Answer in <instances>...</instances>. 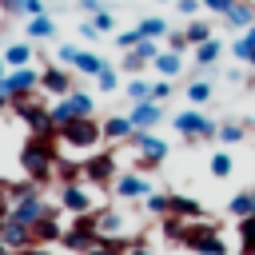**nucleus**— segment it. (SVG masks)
Returning <instances> with one entry per match:
<instances>
[{"mask_svg": "<svg viewBox=\"0 0 255 255\" xmlns=\"http://www.w3.org/2000/svg\"><path fill=\"white\" fill-rule=\"evenodd\" d=\"M56 147H52V139L48 135H32V139H24V147H20V167H24V175L32 179V183H48L52 175H56Z\"/></svg>", "mask_w": 255, "mask_h": 255, "instance_id": "obj_1", "label": "nucleus"}, {"mask_svg": "<svg viewBox=\"0 0 255 255\" xmlns=\"http://www.w3.org/2000/svg\"><path fill=\"white\" fill-rule=\"evenodd\" d=\"M187 251H195V255H227V243L219 239V227L215 223H199V219H191L187 227H183V239H179Z\"/></svg>", "mask_w": 255, "mask_h": 255, "instance_id": "obj_2", "label": "nucleus"}, {"mask_svg": "<svg viewBox=\"0 0 255 255\" xmlns=\"http://www.w3.org/2000/svg\"><path fill=\"white\" fill-rule=\"evenodd\" d=\"M60 139L76 151H92L100 139H104V124H96L92 116H76L68 124H60Z\"/></svg>", "mask_w": 255, "mask_h": 255, "instance_id": "obj_3", "label": "nucleus"}, {"mask_svg": "<svg viewBox=\"0 0 255 255\" xmlns=\"http://www.w3.org/2000/svg\"><path fill=\"white\" fill-rule=\"evenodd\" d=\"M12 104H16V116L32 128V135H48V139L60 135L56 124H52V116H48V108L40 104V96H24V100H12Z\"/></svg>", "mask_w": 255, "mask_h": 255, "instance_id": "obj_4", "label": "nucleus"}, {"mask_svg": "<svg viewBox=\"0 0 255 255\" xmlns=\"http://www.w3.org/2000/svg\"><path fill=\"white\" fill-rule=\"evenodd\" d=\"M60 243H64L68 251H80V255H84V251H92V247L100 243V227H96V215H92V211L76 215V219H72V227L64 231V239H60Z\"/></svg>", "mask_w": 255, "mask_h": 255, "instance_id": "obj_5", "label": "nucleus"}, {"mask_svg": "<svg viewBox=\"0 0 255 255\" xmlns=\"http://www.w3.org/2000/svg\"><path fill=\"white\" fill-rule=\"evenodd\" d=\"M92 96H84V92H68L60 104H52L48 108V116H52V124H56V131H60V124H68V120H76V116H92Z\"/></svg>", "mask_w": 255, "mask_h": 255, "instance_id": "obj_6", "label": "nucleus"}, {"mask_svg": "<svg viewBox=\"0 0 255 255\" xmlns=\"http://www.w3.org/2000/svg\"><path fill=\"white\" fill-rule=\"evenodd\" d=\"M175 131L187 139H211V135H219V124H211L199 112H175Z\"/></svg>", "mask_w": 255, "mask_h": 255, "instance_id": "obj_7", "label": "nucleus"}, {"mask_svg": "<svg viewBox=\"0 0 255 255\" xmlns=\"http://www.w3.org/2000/svg\"><path fill=\"white\" fill-rule=\"evenodd\" d=\"M0 243H4V247H12V251L32 247V223L16 219L12 211H8V215H0Z\"/></svg>", "mask_w": 255, "mask_h": 255, "instance_id": "obj_8", "label": "nucleus"}, {"mask_svg": "<svg viewBox=\"0 0 255 255\" xmlns=\"http://www.w3.org/2000/svg\"><path fill=\"white\" fill-rule=\"evenodd\" d=\"M4 88H8L12 100L36 96V92H40V72H32V68H12V72L4 76Z\"/></svg>", "mask_w": 255, "mask_h": 255, "instance_id": "obj_9", "label": "nucleus"}, {"mask_svg": "<svg viewBox=\"0 0 255 255\" xmlns=\"http://www.w3.org/2000/svg\"><path fill=\"white\" fill-rule=\"evenodd\" d=\"M60 60H64V64H72V68H80L84 76H100V72L108 68L96 52H84V48H76V44H64V48H60Z\"/></svg>", "mask_w": 255, "mask_h": 255, "instance_id": "obj_10", "label": "nucleus"}, {"mask_svg": "<svg viewBox=\"0 0 255 255\" xmlns=\"http://www.w3.org/2000/svg\"><path fill=\"white\" fill-rule=\"evenodd\" d=\"M128 143H131L139 155H151V159H159V163H163V155H167V143H163L155 131H147V128H135V131L128 135Z\"/></svg>", "mask_w": 255, "mask_h": 255, "instance_id": "obj_11", "label": "nucleus"}, {"mask_svg": "<svg viewBox=\"0 0 255 255\" xmlns=\"http://www.w3.org/2000/svg\"><path fill=\"white\" fill-rule=\"evenodd\" d=\"M16 219H24V223H36V219H44V215H52L56 207L44 199V195H28V199H16L12 207H8Z\"/></svg>", "mask_w": 255, "mask_h": 255, "instance_id": "obj_12", "label": "nucleus"}, {"mask_svg": "<svg viewBox=\"0 0 255 255\" xmlns=\"http://www.w3.org/2000/svg\"><path fill=\"white\" fill-rule=\"evenodd\" d=\"M84 179L88 183H112L116 179V155H92V159H84Z\"/></svg>", "mask_w": 255, "mask_h": 255, "instance_id": "obj_13", "label": "nucleus"}, {"mask_svg": "<svg viewBox=\"0 0 255 255\" xmlns=\"http://www.w3.org/2000/svg\"><path fill=\"white\" fill-rule=\"evenodd\" d=\"M155 187L143 179V171H128V175H116V195L124 199H147Z\"/></svg>", "mask_w": 255, "mask_h": 255, "instance_id": "obj_14", "label": "nucleus"}, {"mask_svg": "<svg viewBox=\"0 0 255 255\" xmlns=\"http://www.w3.org/2000/svg\"><path fill=\"white\" fill-rule=\"evenodd\" d=\"M40 88H44L48 96H68V92H72V72H68V68L48 64V68L40 72Z\"/></svg>", "mask_w": 255, "mask_h": 255, "instance_id": "obj_15", "label": "nucleus"}, {"mask_svg": "<svg viewBox=\"0 0 255 255\" xmlns=\"http://www.w3.org/2000/svg\"><path fill=\"white\" fill-rule=\"evenodd\" d=\"M60 207L72 211V215H84V211H92V195H88L80 183H64V187H60Z\"/></svg>", "mask_w": 255, "mask_h": 255, "instance_id": "obj_16", "label": "nucleus"}, {"mask_svg": "<svg viewBox=\"0 0 255 255\" xmlns=\"http://www.w3.org/2000/svg\"><path fill=\"white\" fill-rule=\"evenodd\" d=\"M155 56H159L155 40H139V44H135V48H131V52L124 56V68H128V72H139V68H147V64L155 60Z\"/></svg>", "mask_w": 255, "mask_h": 255, "instance_id": "obj_17", "label": "nucleus"}, {"mask_svg": "<svg viewBox=\"0 0 255 255\" xmlns=\"http://www.w3.org/2000/svg\"><path fill=\"white\" fill-rule=\"evenodd\" d=\"M56 239H64V227L56 223V211L32 223V243H56Z\"/></svg>", "mask_w": 255, "mask_h": 255, "instance_id": "obj_18", "label": "nucleus"}, {"mask_svg": "<svg viewBox=\"0 0 255 255\" xmlns=\"http://www.w3.org/2000/svg\"><path fill=\"white\" fill-rule=\"evenodd\" d=\"M159 116H163V112H159V104H155V100H143V104H135V108H131V124H135V128H155V124H159Z\"/></svg>", "mask_w": 255, "mask_h": 255, "instance_id": "obj_19", "label": "nucleus"}, {"mask_svg": "<svg viewBox=\"0 0 255 255\" xmlns=\"http://www.w3.org/2000/svg\"><path fill=\"white\" fill-rule=\"evenodd\" d=\"M171 215H179V219H187V223H191V219H203V203L171 191Z\"/></svg>", "mask_w": 255, "mask_h": 255, "instance_id": "obj_20", "label": "nucleus"}, {"mask_svg": "<svg viewBox=\"0 0 255 255\" xmlns=\"http://www.w3.org/2000/svg\"><path fill=\"white\" fill-rule=\"evenodd\" d=\"M223 20H227L231 28H239V32H247V28L255 24V8H251L247 0H235V8H231V12L223 16Z\"/></svg>", "mask_w": 255, "mask_h": 255, "instance_id": "obj_21", "label": "nucleus"}, {"mask_svg": "<svg viewBox=\"0 0 255 255\" xmlns=\"http://www.w3.org/2000/svg\"><path fill=\"white\" fill-rule=\"evenodd\" d=\"M131 131H135L131 116H108V120H104V135H108V139H128Z\"/></svg>", "mask_w": 255, "mask_h": 255, "instance_id": "obj_22", "label": "nucleus"}, {"mask_svg": "<svg viewBox=\"0 0 255 255\" xmlns=\"http://www.w3.org/2000/svg\"><path fill=\"white\" fill-rule=\"evenodd\" d=\"M96 227H100V239H116L124 231V215L120 211H100L96 215Z\"/></svg>", "mask_w": 255, "mask_h": 255, "instance_id": "obj_23", "label": "nucleus"}, {"mask_svg": "<svg viewBox=\"0 0 255 255\" xmlns=\"http://www.w3.org/2000/svg\"><path fill=\"white\" fill-rule=\"evenodd\" d=\"M151 64L159 68V76H163V80H171V76H179V72H183V60H179V52H171V48H167V52H159Z\"/></svg>", "mask_w": 255, "mask_h": 255, "instance_id": "obj_24", "label": "nucleus"}, {"mask_svg": "<svg viewBox=\"0 0 255 255\" xmlns=\"http://www.w3.org/2000/svg\"><path fill=\"white\" fill-rule=\"evenodd\" d=\"M219 52H223V44L211 36V40H203V44H195V64L199 68H211L215 60H219Z\"/></svg>", "mask_w": 255, "mask_h": 255, "instance_id": "obj_25", "label": "nucleus"}, {"mask_svg": "<svg viewBox=\"0 0 255 255\" xmlns=\"http://www.w3.org/2000/svg\"><path fill=\"white\" fill-rule=\"evenodd\" d=\"M235 227H239V251L243 255H255V215H243Z\"/></svg>", "mask_w": 255, "mask_h": 255, "instance_id": "obj_26", "label": "nucleus"}, {"mask_svg": "<svg viewBox=\"0 0 255 255\" xmlns=\"http://www.w3.org/2000/svg\"><path fill=\"white\" fill-rule=\"evenodd\" d=\"M28 36H36V40H52L56 36V20L44 12V16H32L28 20Z\"/></svg>", "mask_w": 255, "mask_h": 255, "instance_id": "obj_27", "label": "nucleus"}, {"mask_svg": "<svg viewBox=\"0 0 255 255\" xmlns=\"http://www.w3.org/2000/svg\"><path fill=\"white\" fill-rule=\"evenodd\" d=\"M135 28H139L143 40H159V36H167V20H163V16H143Z\"/></svg>", "mask_w": 255, "mask_h": 255, "instance_id": "obj_28", "label": "nucleus"}, {"mask_svg": "<svg viewBox=\"0 0 255 255\" xmlns=\"http://www.w3.org/2000/svg\"><path fill=\"white\" fill-rule=\"evenodd\" d=\"M227 211H231L235 219H243V215H255V191H239V195H231Z\"/></svg>", "mask_w": 255, "mask_h": 255, "instance_id": "obj_29", "label": "nucleus"}, {"mask_svg": "<svg viewBox=\"0 0 255 255\" xmlns=\"http://www.w3.org/2000/svg\"><path fill=\"white\" fill-rule=\"evenodd\" d=\"M4 64L28 68V64H32V48H28V44H8V48H4Z\"/></svg>", "mask_w": 255, "mask_h": 255, "instance_id": "obj_30", "label": "nucleus"}, {"mask_svg": "<svg viewBox=\"0 0 255 255\" xmlns=\"http://www.w3.org/2000/svg\"><path fill=\"white\" fill-rule=\"evenodd\" d=\"M251 52H255V24L231 44V56H235V60H251Z\"/></svg>", "mask_w": 255, "mask_h": 255, "instance_id": "obj_31", "label": "nucleus"}, {"mask_svg": "<svg viewBox=\"0 0 255 255\" xmlns=\"http://www.w3.org/2000/svg\"><path fill=\"white\" fill-rule=\"evenodd\" d=\"M207 167H211V175H215V179H227L235 163H231V155H227V151H215V155L207 159Z\"/></svg>", "mask_w": 255, "mask_h": 255, "instance_id": "obj_32", "label": "nucleus"}, {"mask_svg": "<svg viewBox=\"0 0 255 255\" xmlns=\"http://www.w3.org/2000/svg\"><path fill=\"white\" fill-rule=\"evenodd\" d=\"M211 32H215V28H211L207 20H191V24H187V40H191V44H203V40H211Z\"/></svg>", "mask_w": 255, "mask_h": 255, "instance_id": "obj_33", "label": "nucleus"}, {"mask_svg": "<svg viewBox=\"0 0 255 255\" xmlns=\"http://www.w3.org/2000/svg\"><path fill=\"white\" fill-rule=\"evenodd\" d=\"M56 175L64 183H76V175H84V163H72V159H56Z\"/></svg>", "mask_w": 255, "mask_h": 255, "instance_id": "obj_34", "label": "nucleus"}, {"mask_svg": "<svg viewBox=\"0 0 255 255\" xmlns=\"http://www.w3.org/2000/svg\"><path fill=\"white\" fill-rule=\"evenodd\" d=\"M143 207H147L151 215H167V211H171V195H159V191H151V195L143 199Z\"/></svg>", "mask_w": 255, "mask_h": 255, "instance_id": "obj_35", "label": "nucleus"}, {"mask_svg": "<svg viewBox=\"0 0 255 255\" xmlns=\"http://www.w3.org/2000/svg\"><path fill=\"white\" fill-rule=\"evenodd\" d=\"M128 247H124V239H100L92 251H84V255H124Z\"/></svg>", "mask_w": 255, "mask_h": 255, "instance_id": "obj_36", "label": "nucleus"}, {"mask_svg": "<svg viewBox=\"0 0 255 255\" xmlns=\"http://www.w3.org/2000/svg\"><path fill=\"white\" fill-rule=\"evenodd\" d=\"M187 100H191L195 108H199V104H207V100H211V84H207V80H195V84L187 88Z\"/></svg>", "mask_w": 255, "mask_h": 255, "instance_id": "obj_37", "label": "nucleus"}, {"mask_svg": "<svg viewBox=\"0 0 255 255\" xmlns=\"http://www.w3.org/2000/svg\"><path fill=\"white\" fill-rule=\"evenodd\" d=\"M128 100H135V104L151 100V84H147V80H131V84H128Z\"/></svg>", "mask_w": 255, "mask_h": 255, "instance_id": "obj_38", "label": "nucleus"}, {"mask_svg": "<svg viewBox=\"0 0 255 255\" xmlns=\"http://www.w3.org/2000/svg\"><path fill=\"white\" fill-rule=\"evenodd\" d=\"M183 227H187V219H179V215H167L163 219V235L167 239H183Z\"/></svg>", "mask_w": 255, "mask_h": 255, "instance_id": "obj_39", "label": "nucleus"}, {"mask_svg": "<svg viewBox=\"0 0 255 255\" xmlns=\"http://www.w3.org/2000/svg\"><path fill=\"white\" fill-rule=\"evenodd\" d=\"M96 84H100V92H116V88H120V76H116L112 68H104V72L96 76Z\"/></svg>", "mask_w": 255, "mask_h": 255, "instance_id": "obj_40", "label": "nucleus"}, {"mask_svg": "<svg viewBox=\"0 0 255 255\" xmlns=\"http://www.w3.org/2000/svg\"><path fill=\"white\" fill-rule=\"evenodd\" d=\"M219 139H223V143H239V139H243V128H239V124H219Z\"/></svg>", "mask_w": 255, "mask_h": 255, "instance_id": "obj_41", "label": "nucleus"}, {"mask_svg": "<svg viewBox=\"0 0 255 255\" xmlns=\"http://www.w3.org/2000/svg\"><path fill=\"white\" fill-rule=\"evenodd\" d=\"M139 40H143V36H139V28H131V32H120V36H116V44H120L124 52H131Z\"/></svg>", "mask_w": 255, "mask_h": 255, "instance_id": "obj_42", "label": "nucleus"}, {"mask_svg": "<svg viewBox=\"0 0 255 255\" xmlns=\"http://www.w3.org/2000/svg\"><path fill=\"white\" fill-rule=\"evenodd\" d=\"M92 24H96V32H112V24H116V20H112V12H108V8H100V12L92 16Z\"/></svg>", "mask_w": 255, "mask_h": 255, "instance_id": "obj_43", "label": "nucleus"}, {"mask_svg": "<svg viewBox=\"0 0 255 255\" xmlns=\"http://www.w3.org/2000/svg\"><path fill=\"white\" fill-rule=\"evenodd\" d=\"M203 8H207V12H215V16H227V12L235 8V0H203Z\"/></svg>", "mask_w": 255, "mask_h": 255, "instance_id": "obj_44", "label": "nucleus"}, {"mask_svg": "<svg viewBox=\"0 0 255 255\" xmlns=\"http://www.w3.org/2000/svg\"><path fill=\"white\" fill-rule=\"evenodd\" d=\"M167 48H171V52H183V48H191L187 32H171V36H167Z\"/></svg>", "mask_w": 255, "mask_h": 255, "instance_id": "obj_45", "label": "nucleus"}, {"mask_svg": "<svg viewBox=\"0 0 255 255\" xmlns=\"http://www.w3.org/2000/svg\"><path fill=\"white\" fill-rule=\"evenodd\" d=\"M167 96H171V80H159V84H151V100H155V104H163Z\"/></svg>", "mask_w": 255, "mask_h": 255, "instance_id": "obj_46", "label": "nucleus"}, {"mask_svg": "<svg viewBox=\"0 0 255 255\" xmlns=\"http://www.w3.org/2000/svg\"><path fill=\"white\" fill-rule=\"evenodd\" d=\"M199 8H203V0H175V12L179 16H195Z\"/></svg>", "mask_w": 255, "mask_h": 255, "instance_id": "obj_47", "label": "nucleus"}, {"mask_svg": "<svg viewBox=\"0 0 255 255\" xmlns=\"http://www.w3.org/2000/svg\"><path fill=\"white\" fill-rule=\"evenodd\" d=\"M20 12H28V16H44V0H20Z\"/></svg>", "mask_w": 255, "mask_h": 255, "instance_id": "obj_48", "label": "nucleus"}, {"mask_svg": "<svg viewBox=\"0 0 255 255\" xmlns=\"http://www.w3.org/2000/svg\"><path fill=\"white\" fill-rule=\"evenodd\" d=\"M159 167V159H151V155H139L135 159V171H155Z\"/></svg>", "mask_w": 255, "mask_h": 255, "instance_id": "obj_49", "label": "nucleus"}, {"mask_svg": "<svg viewBox=\"0 0 255 255\" xmlns=\"http://www.w3.org/2000/svg\"><path fill=\"white\" fill-rule=\"evenodd\" d=\"M12 207V195H8V183H0V215H8Z\"/></svg>", "mask_w": 255, "mask_h": 255, "instance_id": "obj_50", "label": "nucleus"}, {"mask_svg": "<svg viewBox=\"0 0 255 255\" xmlns=\"http://www.w3.org/2000/svg\"><path fill=\"white\" fill-rule=\"evenodd\" d=\"M80 36H84V40H96L100 32H96V24H92V20H84V24H80Z\"/></svg>", "mask_w": 255, "mask_h": 255, "instance_id": "obj_51", "label": "nucleus"}, {"mask_svg": "<svg viewBox=\"0 0 255 255\" xmlns=\"http://www.w3.org/2000/svg\"><path fill=\"white\" fill-rule=\"evenodd\" d=\"M80 8H84V12H92V16H96V12H100V8H104V0H80Z\"/></svg>", "mask_w": 255, "mask_h": 255, "instance_id": "obj_52", "label": "nucleus"}, {"mask_svg": "<svg viewBox=\"0 0 255 255\" xmlns=\"http://www.w3.org/2000/svg\"><path fill=\"white\" fill-rule=\"evenodd\" d=\"M124 255H151V247H147V243H131Z\"/></svg>", "mask_w": 255, "mask_h": 255, "instance_id": "obj_53", "label": "nucleus"}, {"mask_svg": "<svg viewBox=\"0 0 255 255\" xmlns=\"http://www.w3.org/2000/svg\"><path fill=\"white\" fill-rule=\"evenodd\" d=\"M16 255H48V251H44L40 243H32V247H24V251H16Z\"/></svg>", "mask_w": 255, "mask_h": 255, "instance_id": "obj_54", "label": "nucleus"}, {"mask_svg": "<svg viewBox=\"0 0 255 255\" xmlns=\"http://www.w3.org/2000/svg\"><path fill=\"white\" fill-rule=\"evenodd\" d=\"M0 8L4 12H20V0H0Z\"/></svg>", "mask_w": 255, "mask_h": 255, "instance_id": "obj_55", "label": "nucleus"}, {"mask_svg": "<svg viewBox=\"0 0 255 255\" xmlns=\"http://www.w3.org/2000/svg\"><path fill=\"white\" fill-rule=\"evenodd\" d=\"M12 104V96H8V88H4V80H0V108H8Z\"/></svg>", "mask_w": 255, "mask_h": 255, "instance_id": "obj_56", "label": "nucleus"}, {"mask_svg": "<svg viewBox=\"0 0 255 255\" xmlns=\"http://www.w3.org/2000/svg\"><path fill=\"white\" fill-rule=\"evenodd\" d=\"M4 68H8V64H4V56H0V80H4V76H8V72H4Z\"/></svg>", "mask_w": 255, "mask_h": 255, "instance_id": "obj_57", "label": "nucleus"}, {"mask_svg": "<svg viewBox=\"0 0 255 255\" xmlns=\"http://www.w3.org/2000/svg\"><path fill=\"white\" fill-rule=\"evenodd\" d=\"M0 255H16V251H12V247H4V243H0Z\"/></svg>", "mask_w": 255, "mask_h": 255, "instance_id": "obj_58", "label": "nucleus"}, {"mask_svg": "<svg viewBox=\"0 0 255 255\" xmlns=\"http://www.w3.org/2000/svg\"><path fill=\"white\" fill-rule=\"evenodd\" d=\"M247 64H251V68H255V52H251V60H247Z\"/></svg>", "mask_w": 255, "mask_h": 255, "instance_id": "obj_59", "label": "nucleus"}, {"mask_svg": "<svg viewBox=\"0 0 255 255\" xmlns=\"http://www.w3.org/2000/svg\"><path fill=\"white\" fill-rule=\"evenodd\" d=\"M155 4H167V0H155Z\"/></svg>", "mask_w": 255, "mask_h": 255, "instance_id": "obj_60", "label": "nucleus"}, {"mask_svg": "<svg viewBox=\"0 0 255 255\" xmlns=\"http://www.w3.org/2000/svg\"><path fill=\"white\" fill-rule=\"evenodd\" d=\"M239 255H243V251H239Z\"/></svg>", "mask_w": 255, "mask_h": 255, "instance_id": "obj_61", "label": "nucleus"}]
</instances>
